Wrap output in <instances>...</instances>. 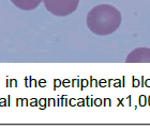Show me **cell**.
I'll list each match as a JSON object with an SVG mask.
<instances>
[{
    "label": "cell",
    "instance_id": "6da1fadb",
    "mask_svg": "<svg viewBox=\"0 0 150 130\" xmlns=\"http://www.w3.org/2000/svg\"><path fill=\"white\" fill-rule=\"evenodd\" d=\"M121 13L110 4H99L88 13L87 27L92 33L105 36L114 33L121 25Z\"/></svg>",
    "mask_w": 150,
    "mask_h": 130
},
{
    "label": "cell",
    "instance_id": "7a4b0ae2",
    "mask_svg": "<svg viewBox=\"0 0 150 130\" xmlns=\"http://www.w3.org/2000/svg\"><path fill=\"white\" fill-rule=\"evenodd\" d=\"M46 10L55 16H68L76 11L79 0H43Z\"/></svg>",
    "mask_w": 150,
    "mask_h": 130
},
{
    "label": "cell",
    "instance_id": "3957f363",
    "mask_svg": "<svg viewBox=\"0 0 150 130\" xmlns=\"http://www.w3.org/2000/svg\"><path fill=\"white\" fill-rule=\"evenodd\" d=\"M125 63H150V48L139 47L132 50L125 58Z\"/></svg>",
    "mask_w": 150,
    "mask_h": 130
},
{
    "label": "cell",
    "instance_id": "277c9868",
    "mask_svg": "<svg viewBox=\"0 0 150 130\" xmlns=\"http://www.w3.org/2000/svg\"><path fill=\"white\" fill-rule=\"evenodd\" d=\"M16 8L23 11H32L40 6L43 0H11Z\"/></svg>",
    "mask_w": 150,
    "mask_h": 130
}]
</instances>
